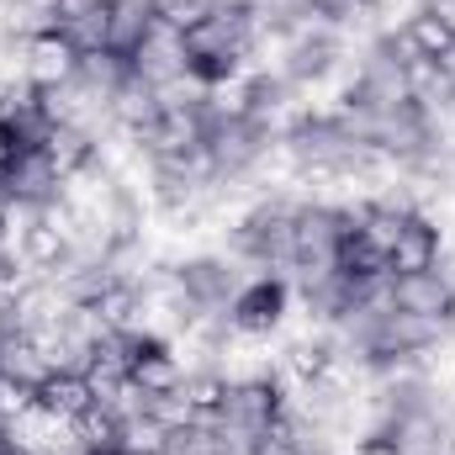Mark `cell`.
<instances>
[{
  "mask_svg": "<svg viewBox=\"0 0 455 455\" xmlns=\"http://www.w3.org/2000/svg\"><path fill=\"white\" fill-rule=\"evenodd\" d=\"M48 16L53 27L80 48H107V16H112V0H48Z\"/></svg>",
  "mask_w": 455,
  "mask_h": 455,
  "instance_id": "cell-13",
  "label": "cell"
},
{
  "mask_svg": "<svg viewBox=\"0 0 455 455\" xmlns=\"http://www.w3.org/2000/svg\"><path fill=\"white\" fill-rule=\"evenodd\" d=\"M387 302H392L397 313H413V318H429V323H455V275L445 265L392 275Z\"/></svg>",
  "mask_w": 455,
  "mask_h": 455,
  "instance_id": "cell-5",
  "label": "cell"
},
{
  "mask_svg": "<svg viewBox=\"0 0 455 455\" xmlns=\"http://www.w3.org/2000/svg\"><path fill=\"white\" fill-rule=\"evenodd\" d=\"M75 64H80V48H75L59 27H48V32L27 37L21 80H27L32 91H53V85H64V80H75Z\"/></svg>",
  "mask_w": 455,
  "mask_h": 455,
  "instance_id": "cell-8",
  "label": "cell"
},
{
  "mask_svg": "<svg viewBox=\"0 0 455 455\" xmlns=\"http://www.w3.org/2000/svg\"><path fill=\"white\" fill-rule=\"evenodd\" d=\"M127 381H132L138 392H148V397H170V392H180V387H186V360H180L175 339H154V334H143L138 355H132Z\"/></svg>",
  "mask_w": 455,
  "mask_h": 455,
  "instance_id": "cell-10",
  "label": "cell"
},
{
  "mask_svg": "<svg viewBox=\"0 0 455 455\" xmlns=\"http://www.w3.org/2000/svg\"><path fill=\"white\" fill-rule=\"evenodd\" d=\"M159 112H164L159 91H154L148 80H138V75H127V85L112 96V127L127 132V138H143V132L159 122Z\"/></svg>",
  "mask_w": 455,
  "mask_h": 455,
  "instance_id": "cell-14",
  "label": "cell"
},
{
  "mask_svg": "<svg viewBox=\"0 0 455 455\" xmlns=\"http://www.w3.org/2000/svg\"><path fill=\"white\" fill-rule=\"evenodd\" d=\"M21 286H27V270H21V265H11V259L0 254V329H11V307H16Z\"/></svg>",
  "mask_w": 455,
  "mask_h": 455,
  "instance_id": "cell-20",
  "label": "cell"
},
{
  "mask_svg": "<svg viewBox=\"0 0 455 455\" xmlns=\"http://www.w3.org/2000/svg\"><path fill=\"white\" fill-rule=\"evenodd\" d=\"M387 37L397 43L403 59H429V64L455 59V21L440 16V11H429V5H419L413 16H403V27L387 32Z\"/></svg>",
  "mask_w": 455,
  "mask_h": 455,
  "instance_id": "cell-9",
  "label": "cell"
},
{
  "mask_svg": "<svg viewBox=\"0 0 455 455\" xmlns=\"http://www.w3.org/2000/svg\"><path fill=\"white\" fill-rule=\"evenodd\" d=\"M43 154L53 159L59 175H75V170H85V164L96 159V138H91L85 127H53L48 143H43Z\"/></svg>",
  "mask_w": 455,
  "mask_h": 455,
  "instance_id": "cell-18",
  "label": "cell"
},
{
  "mask_svg": "<svg viewBox=\"0 0 455 455\" xmlns=\"http://www.w3.org/2000/svg\"><path fill=\"white\" fill-rule=\"evenodd\" d=\"M164 455H218V424L212 419H186L164 435Z\"/></svg>",
  "mask_w": 455,
  "mask_h": 455,
  "instance_id": "cell-19",
  "label": "cell"
},
{
  "mask_svg": "<svg viewBox=\"0 0 455 455\" xmlns=\"http://www.w3.org/2000/svg\"><path fill=\"white\" fill-rule=\"evenodd\" d=\"M159 21L154 0H112V16H107V48L132 59V48L148 37V27Z\"/></svg>",
  "mask_w": 455,
  "mask_h": 455,
  "instance_id": "cell-16",
  "label": "cell"
},
{
  "mask_svg": "<svg viewBox=\"0 0 455 455\" xmlns=\"http://www.w3.org/2000/svg\"><path fill=\"white\" fill-rule=\"evenodd\" d=\"M0 455H11V424L0 419Z\"/></svg>",
  "mask_w": 455,
  "mask_h": 455,
  "instance_id": "cell-23",
  "label": "cell"
},
{
  "mask_svg": "<svg viewBox=\"0 0 455 455\" xmlns=\"http://www.w3.org/2000/svg\"><path fill=\"white\" fill-rule=\"evenodd\" d=\"M11 455H37V451H21V445H11Z\"/></svg>",
  "mask_w": 455,
  "mask_h": 455,
  "instance_id": "cell-25",
  "label": "cell"
},
{
  "mask_svg": "<svg viewBox=\"0 0 455 455\" xmlns=\"http://www.w3.org/2000/svg\"><path fill=\"white\" fill-rule=\"evenodd\" d=\"M21 154H27V148H21V138H16V132H11V127L0 122V175H5V170H11V164L21 159Z\"/></svg>",
  "mask_w": 455,
  "mask_h": 455,
  "instance_id": "cell-22",
  "label": "cell"
},
{
  "mask_svg": "<svg viewBox=\"0 0 455 455\" xmlns=\"http://www.w3.org/2000/svg\"><path fill=\"white\" fill-rule=\"evenodd\" d=\"M0 191L5 202H32V207H53L59 191H64V175L53 170V159L37 148V154H21L5 175H0Z\"/></svg>",
  "mask_w": 455,
  "mask_h": 455,
  "instance_id": "cell-12",
  "label": "cell"
},
{
  "mask_svg": "<svg viewBox=\"0 0 455 455\" xmlns=\"http://www.w3.org/2000/svg\"><path fill=\"white\" fill-rule=\"evenodd\" d=\"M154 455H164V451H154Z\"/></svg>",
  "mask_w": 455,
  "mask_h": 455,
  "instance_id": "cell-26",
  "label": "cell"
},
{
  "mask_svg": "<svg viewBox=\"0 0 455 455\" xmlns=\"http://www.w3.org/2000/svg\"><path fill=\"white\" fill-rule=\"evenodd\" d=\"M344 233H349V212H344L339 202H302L291 270H334V265H339ZM291 270H286V275H291Z\"/></svg>",
  "mask_w": 455,
  "mask_h": 455,
  "instance_id": "cell-3",
  "label": "cell"
},
{
  "mask_svg": "<svg viewBox=\"0 0 455 455\" xmlns=\"http://www.w3.org/2000/svg\"><path fill=\"white\" fill-rule=\"evenodd\" d=\"M48 376H53V360H48L43 344L32 334H21V329H0V387H16V392L37 397V387Z\"/></svg>",
  "mask_w": 455,
  "mask_h": 455,
  "instance_id": "cell-11",
  "label": "cell"
},
{
  "mask_svg": "<svg viewBox=\"0 0 455 455\" xmlns=\"http://www.w3.org/2000/svg\"><path fill=\"white\" fill-rule=\"evenodd\" d=\"M132 75L138 80H148L154 91H164V85H175V80H186V37H180V27H170V21H154L148 27V37L132 48Z\"/></svg>",
  "mask_w": 455,
  "mask_h": 455,
  "instance_id": "cell-6",
  "label": "cell"
},
{
  "mask_svg": "<svg viewBox=\"0 0 455 455\" xmlns=\"http://www.w3.org/2000/svg\"><path fill=\"white\" fill-rule=\"evenodd\" d=\"M180 37H186V75L202 80L207 91L249 75L254 64V27L243 11H212L196 27H186Z\"/></svg>",
  "mask_w": 455,
  "mask_h": 455,
  "instance_id": "cell-1",
  "label": "cell"
},
{
  "mask_svg": "<svg viewBox=\"0 0 455 455\" xmlns=\"http://www.w3.org/2000/svg\"><path fill=\"white\" fill-rule=\"evenodd\" d=\"M37 408H48V413H53V419H64V424H80V419L96 408L91 376H75V371H53V376L37 387Z\"/></svg>",
  "mask_w": 455,
  "mask_h": 455,
  "instance_id": "cell-15",
  "label": "cell"
},
{
  "mask_svg": "<svg viewBox=\"0 0 455 455\" xmlns=\"http://www.w3.org/2000/svg\"><path fill=\"white\" fill-rule=\"evenodd\" d=\"M440 259H445V228L435 218H424V212H408L392 233V243H387V270L408 275V270H429Z\"/></svg>",
  "mask_w": 455,
  "mask_h": 455,
  "instance_id": "cell-7",
  "label": "cell"
},
{
  "mask_svg": "<svg viewBox=\"0 0 455 455\" xmlns=\"http://www.w3.org/2000/svg\"><path fill=\"white\" fill-rule=\"evenodd\" d=\"M85 455H127L122 445H96V451H85Z\"/></svg>",
  "mask_w": 455,
  "mask_h": 455,
  "instance_id": "cell-24",
  "label": "cell"
},
{
  "mask_svg": "<svg viewBox=\"0 0 455 455\" xmlns=\"http://www.w3.org/2000/svg\"><path fill=\"white\" fill-rule=\"evenodd\" d=\"M313 16H323V21H339V27H355L360 16H365V0H302Z\"/></svg>",
  "mask_w": 455,
  "mask_h": 455,
  "instance_id": "cell-21",
  "label": "cell"
},
{
  "mask_svg": "<svg viewBox=\"0 0 455 455\" xmlns=\"http://www.w3.org/2000/svg\"><path fill=\"white\" fill-rule=\"evenodd\" d=\"M228 313H233V329H238V334H249V339H275V334L286 329V318L297 313L291 275H281V270L249 275V281L233 291Z\"/></svg>",
  "mask_w": 455,
  "mask_h": 455,
  "instance_id": "cell-2",
  "label": "cell"
},
{
  "mask_svg": "<svg viewBox=\"0 0 455 455\" xmlns=\"http://www.w3.org/2000/svg\"><path fill=\"white\" fill-rule=\"evenodd\" d=\"M286 413V392L275 376H249V381H228L223 403H218V424L243 429V435H270Z\"/></svg>",
  "mask_w": 455,
  "mask_h": 455,
  "instance_id": "cell-4",
  "label": "cell"
},
{
  "mask_svg": "<svg viewBox=\"0 0 455 455\" xmlns=\"http://www.w3.org/2000/svg\"><path fill=\"white\" fill-rule=\"evenodd\" d=\"M127 75H132V64L112 53V48H91V53H80V64H75V80L91 91V96H101V101H112L116 91L127 85Z\"/></svg>",
  "mask_w": 455,
  "mask_h": 455,
  "instance_id": "cell-17",
  "label": "cell"
}]
</instances>
